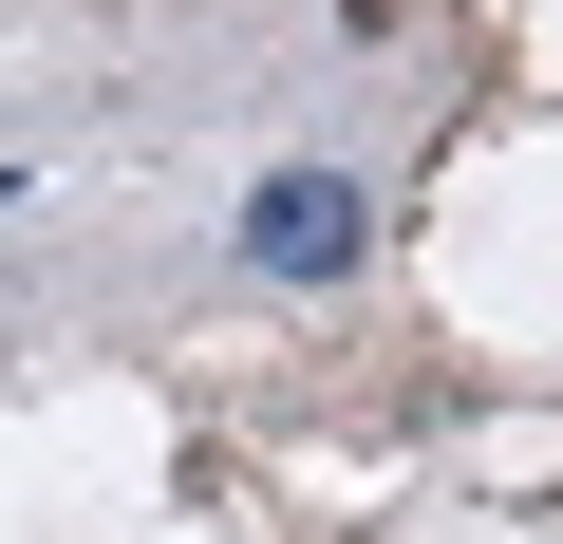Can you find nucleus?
Listing matches in <instances>:
<instances>
[{
	"label": "nucleus",
	"instance_id": "obj_1",
	"mask_svg": "<svg viewBox=\"0 0 563 544\" xmlns=\"http://www.w3.org/2000/svg\"><path fill=\"white\" fill-rule=\"evenodd\" d=\"M357 244H376V207H357L339 169H282V188L244 207V263H263V282H357Z\"/></svg>",
	"mask_w": 563,
	"mask_h": 544
}]
</instances>
